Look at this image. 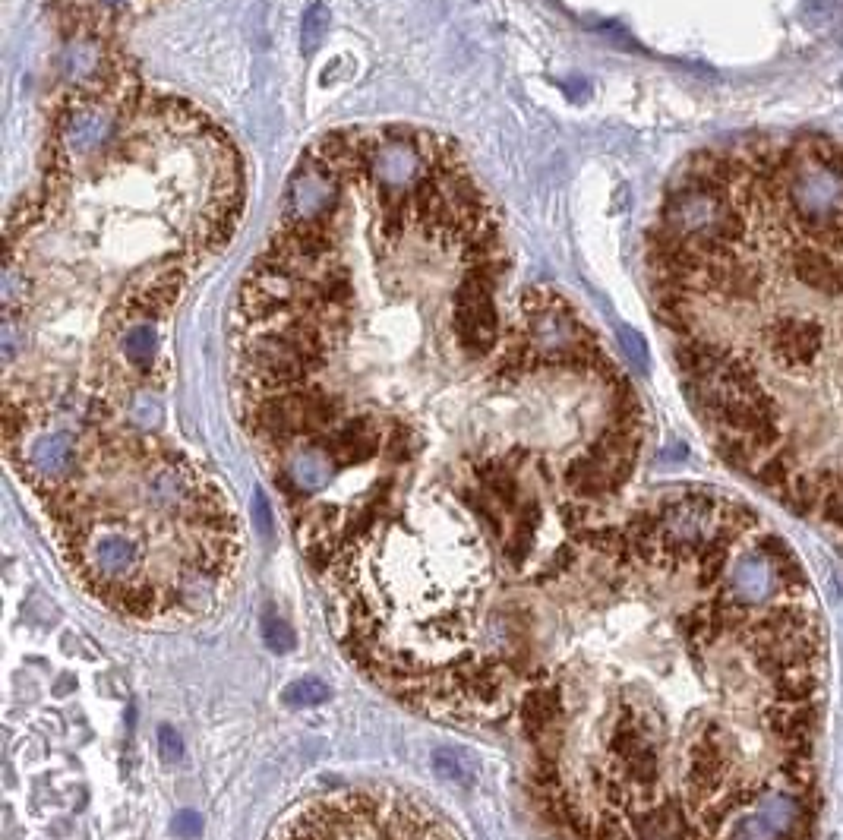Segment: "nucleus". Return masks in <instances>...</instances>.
<instances>
[{"instance_id": "obj_1", "label": "nucleus", "mask_w": 843, "mask_h": 840, "mask_svg": "<svg viewBox=\"0 0 843 840\" xmlns=\"http://www.w3.org/2000/svg\"><path fill=\"white\" fill-rule=\"evenodd\" d=\"M572 651L521 695L575 840H815L828 632L768 518L673 490L585 531Z\"/></svg>"}, {"instance_id": "obj_2", "label": "nucleus", "mask_w": 843, "mask_h": 840, "mask_svg": "<svg viewBox=\"0 0 843 840\" xmlns=\"http://www.w3.org/2000/svg\"><path fill=\"white\" fill-rule=\"evenodd\" d=\"M645 266L717 455L843 556V139L692 155L660 199Z\"/></svg>"}, {"instance_id": "obj_3", "label": "nucleus", "mask_w": 843, "mask_h": 840, "mask_svg": "<svg viewBox=\"0 0 843 840\" xmlns=\"http://www.w3.org/2000/svg\"><path fill=\"white\" fill-rule=\"evenodd\" d=\"M275 840H461L433 809L401 796L341 793L304 806Z\"/></svg>"}, {"instance_id": "obj_4", "label": "nucleus", "mask_w": 843, "mask_h": 840, "mask_svg": "<svg viewBox=\"0 0 843 840\" xmlns=\"http://www.w3.org/2000/svg\"><path fill=\"white\" fill-rule=\"evenodd\" d=\"M165 4L168 0H48L57 29L83 42H108Z\"/></svg>"}, {"instance_id": "obj_5", "label": "nucleus", "mask_w": 843, "mask_h": 840, "mask_svg": "<svg viewBox=\"0 0 843 840\" xmlns=\"http://www.w3.org/2000/svg\"><path fill=\"white\" fill-rule=\"evenodd\" d=\"M433 771L443 780H449V784H458V787H474L477 777H480L477 758L468 755L465 749H439V752H433Z\"/></svg>"}, {"instance_id": "obj_6", "label": "nucleus", "mask_w": 843, "mask_h": 840, "mask_svg": "<svg viewBox=\"0 0 843 840\" xmlns=\"http://www.w3.org/2000/svg\"><path fill=\"white\" fill-rule=\"evenodd\" d=\"M281 702L288 708H316V705H326L329 702V686L323 679L316 676H304V679H294V683L281 692Z\"/></svg>"}, {"instance_id": "obj_7", "label": "nucleus", "mask_w": 843, "mask_h": 840, "mask_svg": "<svg viewBox=\"0 0 843 840\" xmlns=\"http://www.w3.org/2000/svg\"><path fill=\"white\" fill-rule=\"evenodd\" d=\"M326 32H329V10H326L323 0H313L304 13V48L316 51L319 45H323Z\"/></svg>"}, {"instance_id": "obj_8", "label": "nucleus", "mask_w": 843, "mask_h": 840, "mask_svg": "<svg viewBox=\"0 0 843 840\" xmlns=\"http://www.w3.org/2000/svg\"><path fill=\"white\" fill-rule=\"evenodd\" d=\"M263 635H266V645L272 648V651H291L294 648V632L281 623V619H266V626H263Z\"/></svg>"}, {"instance_id": "obj_9", "label": "nucleus", "mask_w": 843, "mask_h": 840, "mask_svg": "<svg viewBox=\"0 0 843 840\" xmlns=\"http://www.w3.org/2000/svg\"><path fill=\"white\" fill-rule=\"evenodd\" d=\"M174 831H177V837L193 840V837L203 834V818H199L196 812H180L174 818Z\"/></svg>"}, {"instance_id": "obj_10", "label": "nucleus", "mask_w": 843, "mask_h": 840, "mask_svg": "<svg viewBox=\"0 0 843 840\" xmlns=\"http://www.w3.org/2000/svg\"><path fill=\"white\" fill-rule=\"evenodd\" d=\"M158 749H162V758L168 765H177V758H180V739L171 727H162V733H158Z\"/></svg>"}, {"instance_id": "obj_11", "label": "nucleus", "mask_w": 843, "mask_h": 840, "mask_svg": "<svg viewBox=\"0 0 843 840\" xmlns=\"http://www.w3.org/2000/svg\"><path fill=\"white\" fill-rule=\"evenodd\" d=\"M256 525H259V531H263L266 537L272 534V509H269V499H266L263 490L256 493Z\"/></svg>"}]
</instances>
